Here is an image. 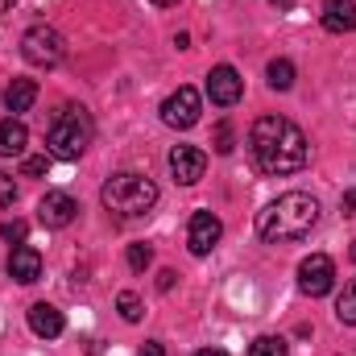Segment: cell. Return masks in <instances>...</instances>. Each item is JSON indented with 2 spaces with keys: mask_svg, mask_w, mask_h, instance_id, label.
I'll list each match as a JSON object with an SVG mask.
<instances>
[{
  "mask_svg": "<svg viewBox=\"0 0 356 356\" xmlns=\"http://www.w3.org/2000/svg\"><path fill=\"white\" fill-rule=\"evenodd\" d=\"M249 154L257 162L261 175H294L307 166L311 158V145H307V133L286 120V116H257L253 129H249Z\"/></svg>",
  "mask_w": 356,
  "mask_h": 356,
  "instance_id": "6da1fadb",
  "label": "cell"
},
{
  "mask_svg": "<svg viewBox=\"0 0 356 356\" xmlns=\"http://www.w3.org/2000/svg\"><path fill=\"white\" fill-rule=\"evenodd\" d=\"M319 224V203L315 195L307 191H286L277 195L273 203H266L257 211V236L266 245H294V241H307L311 228Z\"/></svg>",
  "mask_w": 356,
  "mask_h": 356,
  "instance_id": "7a4b0ae2",
  "label": "cell"
},
{
  "mask_svg": "<svg viewBox=\"0 0 356 356\" xmlns=\"http://www.w3.org/2000/svg\"><path fill=\"white\" fill-rule=\"evenodd\" d=\"M99 199L116 220H141L158 203V182L149 175H137V170H120V175H112L104 182Z\"/></svg>",
  "mask_w": 356,
  "mask_h": 356,
  "instance_id": "3957f363",
  "label": "cell"
},
{
  "mask_svg": "<svg viewBox=\"0 0 356 356\" xmlns=\"http://www.w3.org/2000/svg\"><path fill=\"white\" fill-rule=\"evenodd\" d=\"M91 137H95V120H91V112L83 104H63L46 124V145L63 162H75L91 145Z\"/></svg>",
  "mask_w": 356,
  "mask_h": 356,
  "instance_id": "277c9868",
  "label": "cell"
},
{
  "mask_svg": "<svg viewBox=\"0 0 356 356\" xmlns=\"http://www.w3.org/2000/svg\"><path fill=\"white\" fill-rule=\"evenodd\" d=\"M21 58L29 67H46L50 71V67H58L67 58V42H63V33L54 25H33V29L21 33Z\"/></svg>",
  "mask_w": 356,
  "mask_h": 356,
  "instance_id": "5b68a950",
  "label": "cell"
},
{
  "mask_svg": "<svg viewBox=\"0 0 356 356\" xmlns=\"http://www.w3.org/2000/svg\"><path fill=\"white\" fill-rule=\"evenodd\" d=\"M332 286H336V261H332L327 253H311V257L298 266V290H302V294L323 298V294H332Z\"/></svg>",
  "mask_w": 356,
  "mask_h": 356,
  "instance_id": "8992f818",
  "label": "cell"
},
{
  "mask_svg": "<svg viewBox=\"0 0 356 356\" xmlns=\"http://www.w3.org/2000/svg\"><path fill=\"white\" fill-rule=\"evenodd\" d=\"M199 112H203V99L195 88H178L162 99V120L170 129H195L199 124Z\"/></svg>",
  "mask_w": 356,
  "mask_h": 356,
  "instance_id": "52a82bcc",
  "label": "cell"
},
{
  "mask_svg": "<svg viewBox=\"0 0 356 356\" xmlns=\"http://www.w3.org/2000/svg\"><path fill=\"white\" fill-rule=\"evenodd\" d=\"M220 236H224V224H220L216 211H195V216H191V224H186V245H191L195 257H207V253L220 245Z\"/></svg>",
  "mask_w": 356,
  "mask_h": 356,
  "instance_id": "ba28073f",
  "label": "cell"
},
{
  "mask_svg": "<svg viewBox=\"0 0 356 356\" xmlns=\"http://www.w3.org/2000/svg\"><path fill=\"white\" fill-rule=\"evenodd\" d=\"M245 95V79L236 75V67H211L207 71V99L211 104H220V108H232L236 99Z\"/></svg>",
  "mask_w": 356,
  "mask_h": 356,
  "instance_id": "9c48e42d",
  "label": "cell"
},
{
  "mask_svg": "<svg viewBox=\"0 0 356 356\" xmlns=\"http://www.w3.org/2000/svg\"><path fill=\"white\" fill-rule=\"evenodd\" d=\"M75 216H79V203H75L67 191H46L42 203H38V220H42L46 228H67Z\"/></svg>",
  "mask_w": 356,
  "mask_h": 356,
  "instance_id": "30bf717a",
  "label": "cell"
},
{
  "mask_svg": "<svg viewBox=\"0 0 356 356\" xmlns=\"http://www.w3.org/2000/svg\"><path fill=\"white\" fill-rule=\"evenodd\" d=\"M207 170V154L199 145H175L170 149V175L182 182V186H195Z\"/></svg>",
  "mask_w": 356,
  "mask_h": 356,
  "instance_id": "8fae6325",
  "label": "cell"
},
{
  "mask_svg": "<svg viewBox=\"0 0 356 356\" xmlns=\"http://www.w3.org/2000/svg\"><path fill=\"white\" fill-rule=\"evenodd\" d=\"M8 277H17L21 286H33V282L42 277V253L29 249V245H17V249L8 253Z\"/></svg>",
  "mask_w": 356,
  "mask_h": 356,
  "instance_id": "7c38bea8",
  "label": "cell"
},
{
  "mask_svg": "<svg viewBox=\"0 0 356 356\" xmlns=\"http://www.w3.org/2000/svg\"><path fill=\"white\" fill-rule=\"evenodd\" d=\"M323 29L327 33H353L356 29V0H323Z\"/></svg>",
  "mask_w": 356,
  "mask_h": 356,
  "instance_id": "4fadbf2b",
  "label": "cell"
},
{
  "mask_svg": "<svg viewBox=\"0 0 356 356\" xmlns=\"http://www.w3.org/2000/svg\"><path fill=\"white\" fill-rule=\"evenodd\" d=\"M29 327H33V336L54 340V336H63V311L50 307V302H33L29 307Z\"/></svg>",
  "mask_w": 356,
  "mask_h": 356,
  "instance_id": "5bb4252c",
  "label": "cell"
},
{
  "mask_svg": "<svg viewBox=\"0 0 356 356\" xmlns=\"http://www.w3.org/2000/svg\"><path fill=\"white\" fill-rule=\"evenodd\" d=\"M25 145H29V129H25L17 116L0 120V158H21Z\"/></svg>",
  "mask_w": 356,
  "mask_h": 356,
  "instance_id": "9a60e30c",
  "label": "cell"
},
{
  "mask_svg": "<svg viewBox=\"0 0 356 356\" xmlns=\"http://www.w3.org/2000/svg\"><path fill=\"white\" fill-rule=\"evenodd\" d=\"M33 99H38V83H33V79H13V83L4 88V108H8L13 116H17V112H29Z\"/></svg>",
  "mask_w": 356,
  "mask_h": 356,
  "instance_id": "2e32d148",
  "label": "cell"
},
{
  "mask_svg": "<svg viewBox=\"0 0 356 356\" xmlns=\"http://www.w3.org/2000/svg\"><path fill=\"white\" fill-rule=\"evenodd\" d=\"M266 79H269L273 91H290L294 88V63H290V58H273L269 71H266Z\"/></svg>",
  "mask_w": 356,
  "mask_h": 356,
  "instance_id": "e0dca14e",
  "label": "cell"
},
{
  "mask_svg": "<svg viewBox=\"0 0 356 356\" xmlns=\"http://www.w3.org/2000/svg\"><path fill=\"white\" fill-rule=\"evenodd\" d=\"M336 319L348 323V327H356V277L344 286V294L336 298Z\"/></svg>",
  "mask_w": 356,
  "mask_h": 356,
  "instance_id": "ac0fdd59",
  "label": "cell"
},
{
  "mask_svg": "<svg viewBox=\"0 0 356 356\" xmlns=\"http://www.w3.org/2000/svg\"><path fill=\"white\" fill-rule=\"evenodd\" d=\"M249 356H290V348H286L282 336H257L249 344Z\"/></svg>",
  "mask_w": 356,
  "mask_h": 356,
  "instance_id": "d6986e66",
  "label": "cell"
},
{
  "mask_svg": "<svg viewBox=\"0 0 356 356\" xmlns=\"http://www.w3.org/2000/svg\"><path fill=\"white\" fill-rule=\"evenodd\" d=\"M116 311H120L124 323H137V319H141V298H137L133 290H124V294L116 298Z\"/></svg>",
  "mask_w": 356,
  "mask_h": 356,
  "instance_id": "ffe728a7",
  "label": "cell"
},
{
  "mask_svg": "<svg viewBox=\"0 0 356 356\" xmlns=\"http://www.w3.org/2000/svg\"><path fill=\"white\" fill-rule=\"evenodd\" d=\"M124 257H129V269L141 273V269H149V261H154V249H149V245H129Z\"/></svg>",
  "mask_w": 356,
  "mask_h": 356,
  "instance_id": "44dd1931",
  "label": "cell"
},
{
  "mask_svg": "<svg viewBox=\"0 0 356 356\" xmlns=\"http://www.w3.org/2000/svg\"><path fill=\"white\" fill-rule=\"evenodd\" d=\"M232 149H236V133L228 120H220L216 124V154H232Z\"/></svg>",
  "mask_w": 356,
  "mask_h": 356,
  "instance_id": "7402d4cb",
  "label": "cell"
},
{
  "mask_svg": "<svg viewBox=\"0 0 356 356\" xmlns=\"http://www.w3.org/2000/svg\"><path fill=\"white\" fill-rule=\"evenodd\" d=\"M0 236H4L8 245H13V241H17V245H25V236H29V224H25V220H8V224L0 228Z\"/></svg>",
  "mask_w": 356,
  "mask_h": 356,
  "instance_id": "603a6c76",
  "label": "cell"
},
{
  "mask_svg": "<svg viewBox=\"0 0 356 356\" xmlns=\"http://www.w3.org/2000/svg\"><path fill=\"white\" fill-rule=\"evenodd\" d=\"M21 175H25V178L50 175V158H46V154H42V158H25V162H21Z\"/></svg>",
  "mask_w": 356,
  "mask_h": 356,
  "instance_id": "cb8c5ba5",
  "label": "cell"
},
{
  "mask_svg": "<svg viewBox=\"0 0 356 356\" xmlns=\"http://www.w3.org/2000/svg\"><path fill=\"white\" fill-rule=\"evenodd\" d=\"M13 199H17V182H13L8 175H0V211L13 207Z\"/></svg>",
  "mask_w": 356,
  "mask_h": 356,
  "instance_id": "d4e9b609",
  "label": "cell"
},
{
  "mask_svg": "<svg viewBox=\"0 0 356 356\" xmlns=\"http://www.w3.org/2000/svg\"><path fill=\"white\" fill-rule=\"evenodd\" d=\"M137 356H166V348H162L158 340H145V344H141V353H137Z\"/></svg>",
  "mask_w": 356,
  "mask_h": 356,
  "instance_id": "484cf974",
  "label": "cell"
},
{
  "mask_svg": "<svg viewBox=\"0 0 356 356\" xmlns=\"http://www.w3.org/2000/svg\"><path fill=\"white\" fill-rule=\"evenodd\" d=\"M175 269H162V273H158V290H170V286H175Z\"/></svg>",
  "mask_w": 356,
  "mask_h": 356,
  "instance_id": "4316f807",
  "label": "cell"
},
{
  "mask_svg": "<svg viewBox=\"0 0 356 356\" xmlns=\"http://www.w3.org/2000/svg\"><path fill=\"white\" fill-rule=\"evenodd\" d=\"M340 207H344V211H356V191H344V199H340Z\"/></svg>",
  "mask_w": 356,
  "mask_h": 356,
  "instance_id": "83f0119b",
  "label": "cell"
},
{
  "mask_svg": "<svg viewBox=\"0 0 356 356\" xmlns=\"http://www.w3.org/2000/svg\"><path fill=\"white\" fill-rule=\"evenodd\" d=\"M269 4H273L277 13H290V8H294V0H269Z\"/></svg>",
  "mask_w": 356,
  "mask_h": 356,
  "instance_id": "f1b7e54d",
  "label": "cell"
},
{
  "mask_svg": "<svg viewBox=\"0 0 356 356\" xmlns=\"http://www.w3.org/2000/svg\"><path fill=\"white\" fill-rule=\"evenodd\" d=\"M195 356H228L224 348H203V353H195Z\"/></svg>",
  "mask_w": 356,
  "mask_h": 356,
  "instance_id": "f546056e",
  "label": "cell"
},
{
  "mask_svg": "<svg viewBox=\"0 0 356 356\" xmlns=\"http://www.w3.org/2000/svg\"><path fill=\"white\" fill-rule=\"evenodd\" d=\"M13 4H17V0H0V13H13Z\"/></svg>",
  "mask_w": 356,
  "mask_h": 356,
  "instance_id": "4dcf8cb0",
  "label": "cell"
},
{
  "mask_svg": "<svg viewBox=\"0 0 356 356\" xmlns=\"http://www.w3.org/2000/svg\"><path fill=\"white\" fill-rule=\"evenodd\" d=\"M149 4H158V8H170V4H175V0H149Z\"/></svg>",
  "mask_w": 356,
  "mask_h": 356,
  "instance_id": "1f68e13d",
  "label": "cell"
},
{
  "mask_svg": "<svg viewBox=\"0 0 356 356\" xmlns=\"http://www.w3.org/2000/svg\"><path fill=\"white\" fill-rule=\"evenodd\" d=\"M348 257H353V261H356V241H353V249H348Z\"/></svg>",
  "mask_w": 356,
  "mask_h": 356,
  "instance_id": "d6a6232c",
  "label": "cell"
}]
</instances>
